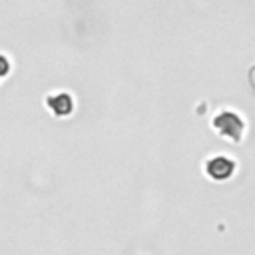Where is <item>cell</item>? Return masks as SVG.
Returning <instances> with one entry per match:
<instances>
[{"label": "cell", "instance_id": "cell-3", "mask_svg": "<svg viewBox=\"0 0 255 255\" xmlns=\"http://www.w3.org/2000/svg\"><path fill=\"white\" fill-rule=\"evenodd\" d=\"M46 104L50 106V110L56 114V116H68L72 110H74V100L70 94L62 92V94H54L46 100Z\"/></svg>", "mask_w": 255, "mask_h": 255}, {"label": "cell", "instance_id": "cell-1", "mask_svg": "<svg viewBox=\"0 0 255 255\" xmlns=\"http://www.w3.org/2000/svg\"><path fill=\"white\" fill-rule=\"evenodd\" d=\"M211 126L215 128V131H217L219 135L229 137V139H233V141H239V139H241L243 128H245L241 116L235 114L233 110H223V112H219V114L213 118Z\"/></svg>", "mask_w": 255, "mask_h": 255}, {"label": "cell", "instance_id": "cell-2", "mask_svg": "<svg viewBox=\"0 0 255 255\" xmlns=\"http://www.w3.org/2000/svg\"><path fill=\"white\" fill-rule=\"evenodd\" d=\"M205 171H207V175H209L211 179L221 181V179H227V177L233 175V171H235V161H233L231 157H227V155H213V157L207 159Z\"/></svg>", "mask_w": 255, "mask_h": 255}, {"label": "cell", "instance_id": "cell-4", "mask_svg": "<svg viewBox=\"0 0 255 255\" xmlns=\"http://www.w3.org/2000/svg\"><path fill=\"white\" fill-rule=\"evenodd\" d=\"M10 68H12L10 60H8V58H6L4 54H0V78L8 76V74H10Z\"/></svg>", "mask_w": 255, "mask_h": 255}]
</instances>
